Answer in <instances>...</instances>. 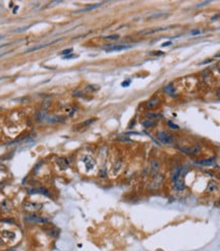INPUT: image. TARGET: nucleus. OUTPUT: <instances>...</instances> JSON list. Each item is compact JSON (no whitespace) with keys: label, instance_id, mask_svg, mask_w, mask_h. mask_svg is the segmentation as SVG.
<instances>
[{"label":"nucleus","instance_id":"1","mask_svg":"<svg viewBox=\"0 0 220 251\" xmlns=\"http://www.w3.org/2000/svg\"><path fill=\"white\" fill-rule=\"evenodd\" d=\"M156 137L161 144L166 145V146H172L175 144L174 136L168 131H159Z\"/></svg>","mask_w":220,"mask_h":251},{"label":"nucleus","instance_id":"2","mask_svg":"<svg viewBox=\"0 0 220 251\" xmlns=\"http://www.w3.org/2000/svg\"><path fill=\"white\" fill-rule=\"evenodd\" d=\"M177 149L182 154L188 155V156H195V155H198L201 152V146L198 144L193 145V146L190 147H179Z\"/></svg>","mask_w":220,"mask_h":251},{"label":"nucleus","instance_id":"3","mask_svg":"<svg viewBox=\"0 0 220 251\" xmlns=\"http://www.w3.org/2000/svg\"><path fill=\"white\" fill-rule=\"evenodd\" d=\"M25 221L27 223H34V224H48L49 220L47 218H43L36 213H30V215L25 216Z\"/></svg>","mask_w":220,"mask_h":251},{"label":"nucleus","instance_id":"4","mask_svg":"<svg viewBox=\"0 0 220 251\" xmlns=\"http://www.w3.org/2000/svg\"><path fill=\"white\" fill-rule=\"evenodd\" d=\"M164 183V176L163 175H157L155 178L152 179V182L149 184L148 188L150 190H158L159 188H161V186Z\"/></svg>","mask_w":220,"mask_h":251},{"label":"nucleus","instance_id":"5","mask_svg":"<svg viewBox=\"0 0 220 251\" xmlns=\"http://www.w3.org/2000/svg\"><path fill=\"white\" fill-rule=\"evenodd\" d=\"M42 207H43V205H42L41 203L32 202V201H28V202L23 203V208H25V210H27L31 213H34V212H37V211L41 210Z\"/></svg>","mask_w":220,"mask_h":251},{"label":"nucleus","instance_id":"6","mask_svg":"<svg viewBox=\"0 0 220 251\" xmlns=\"http://www.w3.org/2000/svg\"><path fill=\"white\" fill-rule=\"evenodd\" d=\"M173 183V189L177 192H182L185 189V183L183 177H179L177 179H175L174 181H172Z\"/></svg>","mask_w":220,"mask_h":251},{"label":"nucleus","instance_id":"7","mask_svg":"<svg viewBox=\"0 0 220 251\" xmlns=\"http://www.w3.org/2000/svg\"><path fill=\"white\" fill-rule=\"evenodd\" d=\"M83 162H84V165H85L86 170H87L88 171L94 170V168H95V165H96L94 158L92 157V156H90V155H86V156H84Z\"/></svg>","mask_w":220,"mask_h":251},{"label":"nucleus","instance_id":"8","mask_svg":"<svg viewBox=\"0 0 220 251\" xmlns=\"http://www.w3.org/2000/svg\"><path fill=\"white\" fill-rule=\"evenodd\" d=\"M159 168H160V163L157 159H153L151 162V165H150V175L152 177V179L155 178V177L158 175L159 173Z\"/></svg>","mask_w":220,"mask_h":251},{"label":"nucleus","instance_id":"9","mask_svg":"<svg viewBox=\"0 0 220 251\" xmlns=\"http://www.w3.org/2000/svg\"><path fill=\"white\" fill-rule=\"evenodd\" d=\"M215 157H210V158H204V159H199L196 160L195 163L196 165H202V166H213L215 165Z\"/></svg>","mask_w":220,"mask_h":251},{"label":"nucleus","instance_id":"10","mask_svg":"<svg viewBox=\"0 0 220 251\" xmlns=\"http://www.w3.org/2000/svg\"><path fill=\"white\" fill-rule=\"evenodd\" d=\"M130 45H113V46H108V48H104L106 52H115V51H122L130 48Z\"/></svg>","mask_w":220,"mask_h":251},{"label":"nucleus","instance_id":"11","mask_svg":"<svg viewBox=\"0 0 220 251\" xmlns=\"http://www.w3.org/2000/svg\"><path fill=\"white\" fill-rule=\"evenodd\" d=\"M161 103V100L159 97H153V98H151L149 101L146 102V107L148 108V109H154V108H156L157 106H159Z\"/></svg>","mask_w":220,"mask_h":251},{"label":"nucleus","instance_id":"12","mask_svg":"<svg viewBox=\"0 0 220 251\" xmlns=\"http://www.w3.org/2000/svg\"><path fill=\"white\" fill-rule=\"evenodd\" d=\"M31 195L32 194H42L44 196H50V191L48 189L45 188V187H39V188H35L32 189L29 191Z\"/></svg>","mask_w":220,"mask_h":251},{"label":"nucleus","instance_id":"13","mask_svg":"<svg viewBox=\"0 0 220 251\" xmlns=\"http://www.w3.org/2000/svg\"><path fill=\"white\" fill-rule=\"evenodd\" d=\"M56 163L61 171H65L69 166V162L66 157H58L56 160Z\"/></svg>","mask_w":220,"mask_h":251},{"label":"nucleus","instance_id":"14","mask_svg":"<svg viewBox=\"0 0 220 251\" xmlns=\"http://www.w3.org/2000/svg\"><path fill=\"white\" fill-rule=\"evenodd\" d=\"M44 121H47V123H50V124L62 123V121H64V118L63 117H60V115H51V117H49V115H46V117L44 118Z\"/></svg>","mask_w":220,"mask_h":251},{"label":"nucleus","instance_id":"15","mask_svg":"<svg viewBox=\"0 0 220 251\" xmlns=\"http://www.w3.org/2000/svg\"><path fill=\"white\" fill-rule=\"evenodd\" d=\"M1 237H2V239L5 240V241H14L15 239V233H14V232H11V231L5 230V231H2Z\"/></svg>","mask_w":220,"mask_h":251},{"label":"nucleus","instance_id":"16","mask_svg":"<svg viewBox=\"0 0 220 251\" xmlns=\"http://www.w3.org/2000/svg\"><path fill=\"white\" fill-rule=\"evenodd\" d=\"M0 209H1L2 212H5V213L10 212V211L12 210L11 202L7 201V200H4V201H2L1 204H0Z\"/></svg>","mask_w":220,"mask_h":251},{"label":"nucleus","instance_id":"17","mask_svg":"<svg viewBox=\"0 0 220 251\" xmlns=\"http://www.w3.org/2000/svg\"><path fill=\"white\" fill-rule=\"evenodd\" d=\"M101 5H102V3H97V4H93V5H89V6L85 7V8H82V9L75 10V14H81V12H87V11H91V10L96 9V8H98V7H100Z\"/></svg>","mask_w":220,"mask_h":251},{"label":"nucleus","instance_id":"18","mask_svg":"<svg viewBox=\"0 0 220 251\" xmlns=\"http://www.w3.org/2000/svg\"><path fill=\"white\" fill-rule=\"evenodd\" d=\"M60 39H57L56 41H53V42H51V43H47V44H42V45H39V46H36V47H33V48H29L27 51H26V53H30V52H34V51H36V50H39V49H42V48H44V47H47V46H49V45H51V44H53L55 43V42H57V41H59Z\"/></svg>","mask_w":220,"mask_h":251},{"label":"nucleus","instance_id":"19","mask_svg":"<svg viewBox=\"0 0 220 251\" xmlns=\"http://www.w3.org/2000/svg\"><path fill=\"white\" fill-rule=\"evenodd\" d=\"M217 190V183L215 181H210L208 183V186H207L206 191L208 193H214Z\"/></svg>","mask_w":220,"mask_h":251},{"label":"nucleus","instance_id":"20","mask_svg":"<svg viewBox=\"0 0 220 251\" xmlns=\"http://www.w3.org/2000/svg\"><path fill=\"white\" fill-rule=\"evenodd\" d=\"M164 92L165 93H167V94H169L170 96H175L176 95V92H175V89H174V87L170 84V85L168 86H166V87H164Z\"/></svg>","mask_w":220,"mask_h":251},{"label":"nucleus","instance_id":"21","mask_svg":"<svg viewBox=\"0 0 220 251\" xmlns=\"http://www.w3.org/2000/svg\"><path fill=\"white\" fill-rule=\"evenodd\" d=\"M146 117L148 118H150V120L157 121L158 118H160L162 115L159 112H148V113H146Z\"/></svg>","mask_w":220,"mask_h":251},{"label":"nucleus","instance_id":"22","mask_svg":"<svg viewBox=\"0 0 220 251\" xmlns=\"http://www.w3.org/2000/svg\"><path fill=\"white\" fill-rule=\"evenodd\" d=\"M142 125L145 127V128H152V127L157 125V121H153V120H146L142 123Z\"/></svg>","mask_w":220,"mask_h":251},{"label":"nucleus","instance_id":"23","mask_svg":"<svg viewBox=\"0 0 220 251\" xmlns=\"http://www.w3.org/2000/svg\"><path fill=\"white\" fill-rule=\"evenodd\" d=\"M63 110H64V112L67 113L69 115H72L75 111V108L72 106V105H66V106L63 107Z\"/></svg>","mask_w":220,"mask_h":251},{"label":"nucleus","instance_id":"24","mask_svg":"<svg viewBox=\"0 0 220 251\" xmlns=\"http://www.w3.org/2000/svg\"><path fill=\"white\" fill-rule=\"evenodd\" d=\"M167 126H168L170 129H172V130H175V131L179 130V126L176 125V124H174L172 121H167Z\"/></svg>","mask_w":220,"mask_h":251},{"label":"nucleus","instance_id":"25","mask_svg":"<svg viewBox=\"0 0 220 251\" xmlns=\"http://www.w3.org/2000/svg\"><path fill=\"white\" fill-rule=\"evenodd\" d=\"M120 168H121V162H120V160H117L116 163L114 165V168H113V174H117V173H118V171L120 170Z\"/></svg>","mask_w":220,"mask_h":251},{"label":"nucleus","instance_id":"26","mask_svg":"<svg viewBox=\"0 0 220 251\" xmlns=\"http://www.w3.org/2000/svg\"><path fill=\"white\" fill-rule=\"evenodd\" d=\"M119 38V35H117V34H113V35H109V36H106L105 40H109V41H114V40H117V39Z\"/></svg>","mask_w":220,"mask_h":251},{"label":"nucleus","instance_id":"27","mask_svg":"<svg viewBox=\"0 0 220 251\" xmlns=\"http://www.w3.org/2000/svg\"><path fill=\"white\" fill-rule=\"evenodd\" d=\"M86 90H87V91L94 92V91H97V90H99V87L98 86H95V85H89V86L86 87Z\"/></svg>","mask_w":220,"mask_h":251},{"label":"nucleus","instance_id":"28","mask_svg":"<svg viewBox=\"0 0 220 251\" xmlns=\"http://www.w3.org/2000/svg\"><path fill=\"white\" fill-rule=\"evenodd\" d=\"M77 57H78V54H69V55H65V56H63V59H70V58H77Z\"/></svg>","mask_w":220,"mask_h":251},{"label":"nucleus","instance_id":"29","mask_svg":"<svg viewBox=\"0 0 220 251\" xmlns=\"http://www.w3.org/2000/svg\"><path fill=\"white\" fill-rule=\"evenodd\" d=\"M72 52V48H69V49H65V50H63V51L61 52V54L62 55H69V54H70Z\"/></svg>","mask_w":220,"mask_h":251},{"label":"nucleus","instance_id":"30","mask_svg":"<svg viewBox=\"0 0 220 251\" xmlns=\"http://www.w3.org/2000/svg\"><path fill=\"white\" fill-rule=\"evenodd\" d=\"M152 55H155V56H160V55H164V52L163 51H153L151 52Z\"/></svg>","mask_w":220,"mask_h":251},{"label":"nucleus","instance_id":"31","mask_svg":"<svg viewBox=\"0 0 220 251\" xmlns=\"http://www.w3.org/2000/svg\"><path fill=\"white\" fill-rule=\"evenodd\" d=\"M99 175H100L101 178H104V177L106 176V171H105V168H102V170L100 171V173H99Z\"/></svg>","mask_w":220,"mask_h":251},{"label":"nucleus","instance_id":"32","mask_svg":"<svg viewBox=\"0 0 220 251\" xmlns=\"http://www.w3.org/2000/svg\"><path fill=\"white\" fill-rule=\"evenodd\" d=\"M130 80L124 81V82H122V83H121V86L122 87H127V86H130Z\"/></svg>","mask_w":220,"mask_h":251},{"label":"nucleus","instance_id":"33","mask_svg":"<svg viewBox=\"0 0 220 251\" xmlns=\"http://www.w3.org/2000/svg\"><path fill=\"white\" fill-rule=\"evenodd\" d=\"M199 34H201L200 30H193L191 32V35H199Z\"/></svg>","mask_w":220,"mask_h":251},{"label":"nucleus","instance_id":"34","mask_svg":"<svg viewBox=\"0 0 220 251\" xmlns=\"http://www.w3.org/2000/svg\"><path fill=\"white\" fill-rule=\"evenodd\" d=\"M209 3H210V1H206V2H203V3H201V4L196 5V7H197V8H199V7H203V5H207V4H209Z\"/></svg>","mask_w":220,"mask_h":251},{"label":"nucleus","instance_id":"35","mask_svg":"<svg viewBox=\"0 0 220 251\" xmlns=\"http://www.w3.org/2000/svg\"><path fill=\"white\" fill-rule=\"evenodd\" d=\"M172 42L171 41H168V42H165V43L162 44V47H166V46H169V45H171Z\"/></svg>","mask_w":220,"mask_h":251},{"label":"nucleus","instance_id":"36","mask_svg":"<svg viewBox=\"0 0 220 251\" xmlns=\"http://www.w3.org/2000/svg\"><path fill=\"white\" fill-rule=\"evenodd\" d=\"M27 29H29V27H25V28H22V29H17V30H15V31H14V32H23L25 30H27Z\"/></svg>","mask_w":220,"mask_h":251},{"label":"nucleus","instance_id":"37","mask_svg":"<svg viewBox=\"0 0 220 251\" xmlns=\"http://www.w3.org/2000/svg\"><path fill=\"white\" fill-rule=\"evenodd\" d=\"M216 96L220 99V87H219V88L216 89Z\"/></svg>","mask_w":220,"mask_h":251},{"label":"nucleus","instance_id":"38","mask_svg":"<svg viewBox=\"0 0 220 251\" xmlns=\"http://www.w3.org/2000/svg\"><path fill=\"white\" fill-rule=\"evenodd\" d=\"M3 243H4V240L2 239L1 235H0V246H2V245H3Z\"/></svg>","mask_w":220,"mask_h":251},{"label":"nucleus","instance_id":"39","mask_svg":"<svg viewBox=\"0 0 220 251\" xmlns=\"http://www.w3.org/2000/svg\"><path fill=\"white\" fill-rule=\"evenodd\" d=\"M7 53H9V52H6V53H2V54H0V57H2V56H3V55L7 54Z\"/></svg>","mask_w":220,"mask_h":251},{"label":"nucleus","instance_id":"40","mask_svg":"<svg viewBox=\"0 0 220 251\" xmlns=\"http://www.w3.org/2000/svg\"><path fill=\"white\" fill-rule=\"evenodd\" d=\"M7 45H9V44H5V45H1V46H0V49L2 48V47H4V46H7Z\"/></svg>","mask_w":220,"mask_h":251},{"label":"nucleus","instance_id":"41","mask_svg":"<svg viewBox=\"0 0 220 251\" xmlns=\"http://www.w3.org/2000/svg\"><path fill=\"white\" fill-rule=\"evenodd\" d=\"M2 38H3V36H0V40H1Z\"/></svg>","mask_w":220,"mask_h":251},{"label":"nucleus","instance_id":"42","mask_svg":"<svg viewBox=\"0 0 220 251\" xmlns=\"http://www.w3.org/2000/svg\"><path fill=\"white\" fill-rule=\"evenodd\" d=\"M219 73H220V68H219Z\"/></svg>","mask_w":220,"mask_h":251},{"label":"nucleus","instance_id":"43","mask_svg":"<svg viewBox=\"0 0 220 251\" xmlns=\"http://www.w3.org/2000/svg\"><path fill=\"white\" fill-rule=\"evenodd\" d=\"M219 178H220V174H219Z\"/></svg>","mask_w":220,"mask_h":251}]
</instances>
